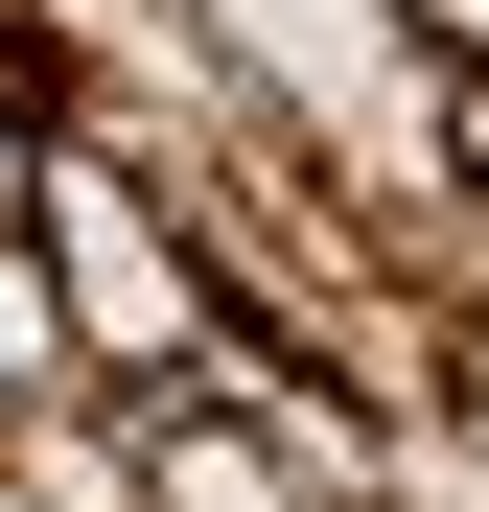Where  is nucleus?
I'll return each instance as SVG.
<instances>
[{"mask_svg":"<svg viewBox=\"0 0 489 512\" xmlns=\"http://www.w3.org/2000/svg\"><path fill=\"white\" fill-rule=\"evenodd\" d=\"M24 210H47V280H70V373H94V396H163V373H187L210 326H233V303H210V256H187V210H163L117 140H47V163H24Z\"/></svg>","mask_w":489,"mask_h":512,"instance_id":"obj_1","label":"nucleus"},{"mask_svg":"<svg viewBox=\"0 0 489 512\" xmlns=\"http://www.w3.org/2000/svg\"><path fill=\"white\" fill-rule=\"evenodd\" d=\"M140 489L163 512H326L280 419H233V396H140Z\"/></svg>","mask_w":489,"mask_h":512,"instance_id":"obj_2","label":"nucleus"},{"mask_svg":"<svg viewBox=\"0 0 489 512\" xmlns=\"http://www.w3.org/2000/svg\"><path fill=\"white\" fill-rule=\"evenodd\" d=\"M70 396V280H47V210L0 187V419H47Z\"/></svg>","mask_w":489,"mask_h":512,"instance_id":"obj_3","label":"nucleus"},{"mask_svg":"<svg viewBox=\"0 0 489 512\" xmlns=\"http://www.w3.org/2000/svg\"><path fill=\"white\" fill-rule=\"evenodd\" d=\"M396 24H420V47H489V0H396Z\"/></svg>","mask_w":489,"mask_h":512,"instance_id":"obj_4","label":"nucleus"}]
</instances>
